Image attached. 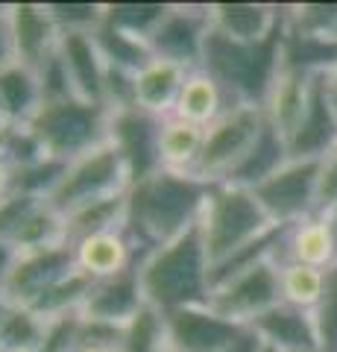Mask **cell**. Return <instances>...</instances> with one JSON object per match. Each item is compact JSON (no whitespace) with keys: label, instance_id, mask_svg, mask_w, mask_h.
Masks as SVG:
<instances>
[{"label":"cell","instance_id":"1","mask_svg":"<svg viewBox=\"0 0 337 352\" xmlns=\"http://www.w3.org/2000/svg\"><path fill=\"white\" fill-rule=\"evenodd\" d=\"M209 188L211 182L200 179V176L167 168L135 182L126 191L124 217V232L132 241L135 252L147 256L150 250L188 232L202 214Z\"/></svg>","mask_w":337,"mask_h":352},{"label":"cell","instance_id":"2","mask_svg":"<svg viewBox=\"0 0 337 352\" xmlns=\"http://www.w3.org/2000/svg\"><path fill=\"white\" fill-rule=\"evenodd\" d=\"M144 302L173 314L188 305H205L211 296V261L202 244L200 223L141 256Z\"/></svg>","mask_w":337,"mask_h":352},{"label":"cell","instance_id":"3","mask_svg":"<svg viewBox=\"0 0 337 352\" xmlns=\"http://www.w3.org/2000/svg\"><path fill=\"white\" fill-rule=\"evenodd\" d=\"M281 38H285V24L276 36L258 44L232 41L211 30L202 50V71L214 76L232 106L249 103L264 109L270 88L281 71Z\"/></svg>","mask_w":337,"mask_h":352},{"label":"cell","instance_id":"4","mask_svg":"<svg viewBox=\"0 0 337 352\" xmlns=\"http://www.w3.org/2000/svg\"><path fill=\"white\" fill-rule=\"evenodd\" d=\"M197 223H200L202 244H205V252H209L211 267L235 256L241 247L253 244L267 229L279 226L267 217V212L261 208L253 191L237 188V185H229V182H211Z\"/></svg>","mask_w":337,"mask_h":352},{"label":"cell","instance_id":"5","mask_svg":"<svg viewBox=\"0 0 337 352\" xmlns=\"http://www.w3.org/2000/svg\"><path fill=\"white\" fill-rule=\"evenodd\" d=\"M27 126L41 141L50 159L73 162L106 141L108 109L85 103L80 97H71L62 103H41Z\"/></svg>","mask_w":337,"mask_h":352},{"label":"cell","instance_id":"6","mask_svg":"<svg viewBox=\"0 0 337 352\" xmlns=\"http://www.w3.org/2000/svg\"><path fill=\"white\" fill-rule=\"evenodd\" d=\"M126 191H129L126 164L121 159V153L108 141H103L94 150L82 153L80 159L68 162V170H65L59 185L47 197V206L65 217L80 206H89L94 200H106V197L126 194Z\"/></svg>","mask_w":337,"mask_h":352},{"label":"cell","instance_id":"7","mask_svg":"<svg viewBox=\"0 0 337 352\" xmlns=\"http://www.w3.org/2000/svg\"><path fill=\"white\" fill-rule=\"evenodd\" d=\"M264 124L267 115L261 106H249V103L229 106L211 126H205L202 153L197 168H194V176H200L205 182H223L226 173L253 147V141L264 129Z\"/></svg>","mask_w":337,"mask_h":352},{"label":"cell","instance_id":"8","mask_svg":"<svg viewBox=\"0 0 337 352\" xmlns=\"http://www.w3.org/2000/svg\"><path fill=\"white\" fill-rule=\"evenodd\" d=\"M161 124H165V118L141 106L108 112L106 141L121 153L129 173V188L161 170Z\"/></svg>","mask_w":337,"mask_h":352},{"label":"cell","instance_id":"9","mask_svg":"<svg viewBox=\"0 0 337 352\" xmlns=\"http://www.w3.org/2000/svg\"><path fill=\"white\" fill-rule=\"evenodd\" d=\"M317 159H290L270 179L253 188L255 200L273 223L290 226L317 212Z\"/></svg>","mask_w":337,"mask_h":352},{"label":"cell","instance_id":"10","mask_svg":"<svg viewBox=\"0 0 337 352\" xmlns=\"http://www.w3.org/2000/svg\"><path fill=\"white\" fill-rule=\"evenodd\" d=\"M281 302V288H279V264L273 258L255 264L237 276L226 279L211 288L209 305L217 314L229 317V320L241 323L249 329V323L270 311L273 305Z\"/></svg>","mask_w":337,"mask_h":352},{"label":"cell","instance_id":"11","mask_svg":"<svg viewBox=\"0 0 337 352\" xmlns=\"http://www.w3.org/2000/svg\"><path fill=\"white\" fill-rule=\"evenodd\" d=\"M209 32V3H173L147 44L156 59L173 62L185 71H197L202 68V50Z\"/></svg>","mask_w":337,"mask_h":352},{"label":"cell","instance_id":"12","mask_svg":"<svg viewBox=\"0 0 337 352\" xmlns=\"http://www.w3.org/2000/svg\"><path fill=\"white\" fill-rule=\"evenodd\" d=\"M77 270V252L68 241L50 244L41 250L18 252L3 285V296L12 305H32L45 291L62 282L68 273Z\"/></svg>","mask_w":337,"mask_h":352},{"label":"cell","instance_id":"13","mask_svg":"<svg viewBox=\"0 0 337 352\" xmlns=\"http://www.w3.org/2000/svg\"><path fill=\"white\" fill-rule=\"evenodd\" d=\"M165 317H167V344L179 352H220L235 338L246 332V326L217 314L209 302L179 308V311Z\"/></svg>","mask_w":337,"mask_h":352},{"label":"cell","instance_id":"14","mask_svg":"<svg viewBox=\"0 0 337 352\" xmlns=\"http://www.w3.org/2000/svg\"><path fill=\"white\" fill-rule=\"evenodd\" d=\"M144 305L147 302H144V291H141V258H135L126 270L106 279H97L94 291L80 308V317L126 326Z\"/></svg>","mask_w":337,"mask_h":352},{"label":"cell","instance_id":"15","mask_svg":"<svg viewBox=\"0 0 337 352\" xmlns=\"http://www.w3.org/2000/svg\"><path fill=\"white\" fill-rule=\"evenodd\" d=\"M6 15L18 65H27L36 71L50 53L59 50L62 30L47 12V3H12L6 6Z\"/></svg>","mask_w":337,"mask_h":352},{"label":"cell","instance_id":"16","mask_svg":"<svg viewBox=\"0 0 337 352\" xmlns=\"http://www.w3.org/2000/svg\"><path fill=\"white\" fill-rule=\"evenodd\" d=\"M288 153L290 159H320L329 153V147L337 141V109L332 103V94L325 88L323 74L314 80L311 97L305 103V112L297 120V126L290 129Z\"/></svg>","mask_w":337,"mask_h":352},{"label":"cell","instance_id":"17","mask_svg":"<svg viewBox=\"0 0 337 352\" xmlns=\"http://www.w3.org/2000/svg\"><path fill=\"white\" fill-rule=\"evenodd\" d=\"M211 30L220 36L241 41V44H258L276 36L279 27L285 24V6L276 3H249V0H226V3H209Z\"/></svg>","mask_w":337,"mask_h":352},{"label":"cell","instance_id":"18","mask_svg":"<svg viewBox=\"0 0 337 352\" xmlns=\"http://www.w3.org/2000/svg\"><path fill=\"white\" fill-rule=\"evenodd\" d=\"M59 53L68 68L73 94L85 103L106 106V62L94 41V32H62Z\"/></svg>","mask_w":337,"mask_h":352},{"label":"cell","instance_id":"19","mask_svg":"<svg viewBox=\"0 0 337 352\" xmlns=\"http://www.w3.org/2000/svg\"><path fill=\"white\" fill-rule=\"evenodd\" d=\"M276 264H308V267H332L337 261V247L332 238V229L325 223V217L320 212H314L308 217H302L299 223H290L285 229V238L273 256Z\"/></svg>","mask_w":337,"mask_h":352},{"label":"cell","instance_id":"20","mask_svg":"<svg viewBox=\"0 0 337 352\" xmlns=\"http://www.w3.org/2000/svg\"><path fill=\"white\" fill-rule=\"evenodd\" d=\"M249 329L261 338V344L273 346L279 352H317V332L314 317L305 308L279 302L270 311L255 317Z\"/></svg>","mask_w":337,"mask_h":352},{"label":"cell","instance_id":"21","mask_svg":"<svg viewBox=\"0 0 337 352\" xmlns=\"http://www.w3.org/2000/svg\"><path fill=\"white\" fill-rule=\"evenodd\" d=\"M290 162V153H288V141L285 135L270 124H264V129L258 132V138L253 141V147H249L244 153V159L235 164V168L226 173V179L223 182H229V185H237V188H246V191H253L258 188L264 179H270L281 164H288Z\"/></svg>","mask_w":337,"mask_h":352},{"label":"cell","instance_id":"22","mask_svg":"<svg viewBox=\"0 0 337 352\" xmlns=\"http://www.w3.org/2000/svg\"><path fill=\"white\" fill-rule=\"evenodd\" d=\"M317 76L320 74L293 71V68H285V65H281L276 82L264 100V115L285 138L290 135V129L297 126L302 112H305V103L311 97V88H314V80H317Z\"/></svg>","mask_w":337,"mask_h":352},{"label":"cell","instance_id":"23","mask_svg":"<svg viewBox=\"0 0 337 352\" xmlns=\"http://www.w3.org/2000/svg\"><path fill=\"white\" fill-rule=\"evenodd\" d=\"M185 76H188L185 68L153 56L135 74V106L147 109L159 118H170L185 85Z\"/></svg>","mask_w":337,"mask_h":352},{"label":"cell","instance_id":"24","mask_svg":"<svg viewBox=\"0 0 337 352\" xmlns=\"http://www.w3.org/2000/svg\"><path fill=\"white\" fill-rule=\"evenodd\" d=\"M73 252H77V267L91 273L94 279L115 276V273L126 270L135 258H141V252H135L132 241L126 238L124 226L80 241V244H73Z\"/></svg>","mask_w":337,"mask_h":352},{"label":"cell","instance_id":"25","mask_svg":"<svg viewBox=\"0 0 337 352\" xmlns=\"http://www.w3.org/2000/svg\"><path fill=\"white\" fill-rule=\"evenodd\" d=\"M229 106L232 103L226 100L223 88L217 85L214 76L209 71L197 68V71H188V76H185L179 100L173 106V118H182L197 126H211Z\"/></svg>","mask_w":337,"mask_h":352},{"label":"cell","instance_id":"26","mask_svg":"<svg viewBox=\"0 0 337 352\" xmlns=\"http://www.w3.org/2000/svg\"><path fill=\"white\" fill-rule=\"evenodd\" d=\"M41 106L38 76L27 65H6L0 71V115L12 126H27Z\"/></svg>","mask_w":337,"mask_h":352},{"label":"cell","instance_id":"27","mask_svg":"<svg viewBox=\"0 0 337 352\" xmlns=\"http://www.w3.org/2000/svg\"><path fill=\"white\" fill-rule=\"evenodd\" d=\"M124 217H126V194H115V197H106V200L80 206L71 214H65V241L73 247L91 235L121 229Z\"/></svg>","mask_w":337,"mask_h":352},{"label":"cell","instance_id":"28","mask_svg":"<svg viewBox=\"0 0 337 352\" xmlns=\"http://www.w3.org/2000/svg\"><path fill=\"white\" fill-rule=\"evenodd\" d=\"M205 141V126L188 124L182 118H165L161 124V168L179 170V173H194L202 153Z\"/></svg>","mask_w":337,"mask_h":352},{"label":"cell","instance_id":"29","mask_svg":"<svg viewBox=\"0 0 337 352\" xmlns=\"http://www.w3.org/2000/svg\"><path fill=\"white\" fill-rule=\"evenodd\" d=\"M170 6L173 3H161V0H115V3H103V24L147 41L165 21Z\"/></svg>","mask_w":337,"mask_h":352},{"label":"cell","instance_id":"30","mask_svg":"<svg viewBox=\"0 0 337 352\" xmlns=\"http://www.w3.org/2000/svg\"><path fill=\"white\" fill-rule=\"evenodd\" d=\"M94 285H97V279L91 273L77 267L27 308H32V311L41 314L45 320H56V317H65V314H80V308L85 305L89 294L94 291Z\"/></svg>","mask_w":337,"mask_h":352},{"label":"cell","instance_id":"31","mask_svg":"<svg viewBox=\"0 0 337 352\" xmlns=\"http://www.w3.org/2000/svg\"><path fill=\"white\" fill-rule=\"evenodd\" d=\"M50 320L27 305H9L0 317V352H36L47 338Z\"/></svg>","mask_w":337,"mask_h":352},{"label":"cell","instance_id":"32","mask_svg":"<svg viewBox=\"0 0 337 352\" xmlns=\"http://www.w3.org/2000/svg\"><path fill=\"white\" fill-rule=\"evenodd\" d=\"M94 41H97V47H100V56L106 65L124 68L129 74H138L153 59V50H150V44L144 38H135V36H129V32H121V30L106 27V24L94 30Z\"/></svg>","mask_w":337,"mask_h":352},{"label":"cell","instance_id":"33","mask_svg":"<svg viewBox=\"0 0 337 352\" xmlns=\"http://www.w3.org/2000/svg\"><path fill=\"white\" fill-rule=\"evenodd\" d=\"M325 285V270L308 267V264H279V288H281V302L314 311V305L323 296Z\"/></svg>","mask_w":337,"mask_h":352},{"label":"cell","instance_id":"34","mask_svg":"<svg viewBox=\"0 0 337 352\" xmlns=\"http://www.w3.org/2000/svg\"><path fill=\"white\" fill-rule=\"evenodd\" d=\"M65 241V217L59 212H53L47 203H41L18 232L9 238V244L15 247V252H30V250H41L50 244H62Z\"/></svg>","mask_w":337,"mask_h":352},{"label":"cell","instance_id":"35","mask_svg":"<svg viewBox=\"0 0 337 352\" xmlns=\"http://www.w3.org/2000/svg\"><path fill=\"white\" fill-rule=\"evenodd\" d=\"M167 346V317L153 305H144L124 329L121 352H165Z\"/></svg>","mask_w":337,"mask_h":352},{"label":"cell","instance_id":"36","mask_svg":"<svg viewBox=\"0 0 337 352\" xmlns=\"http://www.w3.org/2000/svg\"><path fill=\"white\" fill-rule=\"evenodd\" d=\"M285 30L293 32V36L334 41L337 3H293V6H285Z\"/></svg>","mask_w":337,"mask_h":352},{"label":"cell","instance_id":"37","mask_svg":"<svg viewBox=\"0 0 337 352\" xmlns=\"http://www.w3.org/2000/svg\"><path fill=\"white\" fill-rule=\"evenodd\" d=\"M314 332H317V352H337V261L325 267L323 296L314 305Z\"/></svg>","mask_w":337,"mask_h":352},{"label":"cell","instance_id":"38","mask_svg":"<svg viewBox=\"0 0 337 352\" xmlns=\"http://www.w3.org/2000/svg\"><path fill=\"white\" fill-rule=\"evenodd\" d=\"M0 156L12 164L15 170L50 159L45 147H41V141L30 132V126H12V124L0 126Z\"/></svg>","mask_w":337,"mask_h":352},{"label":"cell","instance_id":"39","mask_svg":"<svg viewBox=\"0 0 337 352\" xmlns=\"http://www.w3.org/2000/svg\"><path fill=\"white\" fill-rule=\"evenodd\" d=\"M47 12L62 32H94L103 24V3L89 0H53L47 3Z\"/></svg>","mask_w":337,"mask_h":352},{"label":"cell","instance_id":"40","mask_svg":"<svg viewBox=\"0 0 337 352\" xmlns=\"http://www.w3.org/2000/svg\"><path fill=\"white\" fill-rule=\"evenodd\" d=\"M36 76H38V88H41V103H62V100H71L73 94V85H71V76H68V68H65V59L62 53H50L36 68Z\"/></svg>","mask_w":337,"mask_h":352},{"label":"cell","instance_id":"41","mask_svg":"<svg viewBox=\"0 0 337 352\" xmlns=\"http://www.w3.org/2000/svg\"><path fill=\"white\" fill-rule=\"evenodd\" d=\"M47 200H38V197H24V194H6L0 197V238L9 241L12 238L21 223L36 212V208Z\"/></svg>","mask_w":337,"mask_h":352},{"label":"cell","instance_id":"42","mask_svg":"<svg viewBox=\"0 0 337 352\" xmlns=\"http://www.w3.org/2000/svg\"><path fill=\"white\" fill-rule=\"evenodd\" d=\"M124 329H126V326L100 323V320H85V317H80V329H77V346L121 349V344H124Z\"/></svg>","mask_w":337,"mask_h":352},{"label":"cell","instance_id":"43","mask_svg":"<svg viewBox=\"0 0 337 352\" xmlns=\"http://www.w3.org/2000/svg\"><path fill=\"white\" fill-rule=\"evenodd\" d=\"M317 212L337 206V141L329 147L325 156L317 159Z\"/></svg>","mask_w":337,"mask_h":352},{"label":"cell","instance_id":"44","mask_svg":"<svg viewBox=\"0 0 337 352\" xmlns=\"http://www.w3.org/2000/svg\"><path fill=\"white\" fill-rule=\"evenodd\" d=\"M77 329H80V314H65L50 320L45 344L36 352H73L77 349Z\"/></svg>","mask_w":337,"mask_h":352},{"label":"cell","instance_id":"45","mask_svg":"<svg viewBox=\"0 0 337 352\" xmlns=\"http://www.w3.org/2000/svg\"><path fill=\"white\" fill-rule=\"evenodd\" d=\"M12 62H15V50H12V32H9V15L6 6H0V71Z\"/></svg>","mask_w":337,"mask_h":352},{"label":"cell","instance_id":"46","mask_svg":"<svg viewBox=\"0 0 337 352\" xmlns=\"http://www.w3.org/2000/svg\"><path fill=\"white\" fill-rule=\"evenodd\" d=\"M264 349V344H261V338L253 332V329H246V332L241 338H235L229 346H223L220 352H261Z\"/></svg>","mask_w":337,"mask_h":352},{"label":"cell","instance_id":"47","mask_svg":"<svg viewBox=\"0 0 337 352\" xmlns=\"http://www.w3.org/2000/svg\"><path fill=\"white\" fill-rule=\"evenodd\" d=\"M15 258H18L15 247L9 244V241L0 238V294H3V285H6V276H9V270H12Z\"/></svg>","mask_w":337,"mask_h":352},{"label":"cell","instance_id":"48","mask_svg":"<svg viewBox=\"0 0 337 352\" xmlns=\"http://www.w3.org/2000/svg\"><path fill=\"white\" fill-rule=\"evenodd\" d=\"M12 176H15V168L0 156V197H6L9 188H12Z\"/></svg>","mask_w":337,"mask_h":352},{"label":"cell","instance_id":"49","mask_svg":"<svg viewBox=\"0 0 337 352\" xmlns=\"http://www.w3.org/2000/svg\"><path fill=\"white\" fill-rule=\"evenodd\" d=\"M323 80H325V88H329L332 100L337 103V65H334V68H329V71L323 74Z\"/></svg>","mask_w":337,"mask_h":352},{"label":"cell","instance_id":"50","mask_svg":"<svg viewBox=\"0 0 337 352\" xmlns=\"http://www.w3.org/2000/svg\"><path fill=\"white\" fill-rule=\"evenodd\" d=\"M320 214L325 217V223H329V229H332V238H334V247H337V206L325 208V212H320Z\"/></svg>","mask_w":337,"mask_h":352},{"label":"cell","instance_id":"51","mask_svg":"<svg viewBox=\"0 0 337 352\" xmlns=\"http://www.w3.org/2000/svg\"><path fill=\"white\" fill-rule=\"evenodd\" d=\"M73 352H121V349H103V346H77Z\"/></svg>","mask_w":337,"mask_h":352},{"label":"cell","instance_id":"52","mask_svg":"<svg viewBox=\"0 0 337 352\" xmlns=\"http://www.w3.org/2000/svg\"><path fill=\"white\" fill-rule=\"evenodd\" d=\"M9 305H12V302H9V300H6V296H3V294H0V317H3V314L9 311Z\"/></svg>","mask_w":337,"mask_h":352},{"label":"cell","instance_id":"53","mask_svg":"<svg viewBox=\"0 0 337 352\" xmlns=\"http://www.w3.org/2000/svg\"><path fill=\"white\" fill-rule=\"evenodd\" d=\"M261 352H279V349H273V346H267V344H264V349H261Z\"/></svg>","mask_w":337,"mask_h":352},{"label":"cell","instance_id":"54","mask_svg":"<svg viewBox=\"0 0 337 352\" xmlns=\"http://www.w3.org/2000/svg\"><path fill=\"white\" fill-rule=\"evenodd\" d=\"M0 126H6V120H3V115H0Z\"/></svg>","mask_w":337,"mask_h":352},{"label":"cell","instance_id":"55","mask_svg":"<svg viewBox=\"0 0 337 352\" xmlns=\"http://www.w3.org/2000/svg\"><path fill=\"white\" fill-rule=\"evenodd\" d=\"M165 352H179V349H173V346H167V349H165Z\"/></svg>","mask_w":337,"mask_h":352},{"label":"cell","instance_id":"56","mask_svg":"<svg viewBox=\"0 0 337 352\" xmlns=\"http://www.w3.org/2000/svg\"><path fill=\"white\" fill-rule=\"evenodd\" d=\"M334 41H337V32H334Z\"/></svg>","mask_w":337,"mask_h":352}]
</instances>
